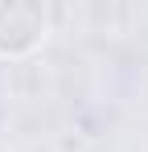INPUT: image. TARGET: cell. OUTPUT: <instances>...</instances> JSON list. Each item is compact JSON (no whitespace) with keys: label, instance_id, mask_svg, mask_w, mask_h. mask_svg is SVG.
<instances>
[{"label":"cell","instance_id":"1","mask_svg":"<svg viewBox=\"0 0 148 152\" xmlns=\"http://www.w3.org/2000/svg\"><path fill=\"white\" fill-rule=\"evenodd\" d=\"M45 37V8L29 0H0V53L17 58L41 45Z\"/></svg>","mask_w":148,"mask_h":152}]
</instances>
